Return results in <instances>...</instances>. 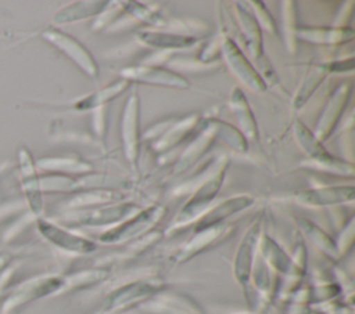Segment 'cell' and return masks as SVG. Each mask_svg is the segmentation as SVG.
Returning a JSON list of instances; mask_svg holds the SVG:
<instances>
[{
  "instance_id": "obj_1",
  "label": "cell",
  "mask_w": 355,
  "mask_h": 314,
  "mask_svg": "<svg viewBox=\"0 0 355 314\" xmlns=\"http://www.w3.org/2000/svg\"><path fill=\"white\" fill-rule=\"evenodd\" d=\"M18 170L21 188L28 202V206L33 214H39L42 212V187L39 176L36 173V166L32 160L31 154L25 148H21L18 151Z\"/></svg>"
},
{
  "instance_id": "obj_2",
  "label": "cell",
  "mask_w": 355,
  "mask_h": 314,
  "mask_svg": "<svg viewBox=\"0 0 355 314\" xmlns=\"http://www.w3.org/2000/svg\"><path fill=\"white\" fill-rule=\"evenodd\" d=\"M58 285V281L54 278H43V279H31L18 285L8 296L4 299L0 314H10L15 308L51 292Z\"/></svg>"
},
{
  "instance_id": "obj_3",
  "label": "cell",
  "mask_w": 355,
  "mask_h": 314,
  "mask_svg": "<svg viewBox=\"0 0 355 314\" xmlns=\"http://www.w3.org/2000/svg\"><path fill=\"white\" fill-rule=\"evenodd\" d=\"M37 228H39L40 234L46 239H49L51 243H54V245H57L60 248L76 250V249H82L83 246H86V243L82 239L72 237L71 234L62 231L61 228L53 225L49 221L37 220Z\"/></svg>"
},
{
  "instance_id": "obj_4",
  "label": "cell",
  "mask_w": 355,
  "mask_h": 314,
  "mask_svg": "<svg viewBox=\"0 0 355 314\" xmlns=\"http://www.w3.org/2000/svg\"><path fill=\"white\" fill-rule=\"evenodd\" d=\"M14 210H15V205L14 203L1 205L0 206V221L4 220L7 216H11V213H14Z\"/></svg>"
},
{
  "instance_id": "obj_5",
  "label": "cell",
  "mask_w": 355,
  "mask_h": 314,
  "mask_svg": "<svg viewBox=\"0 0 355 314\" xmlns=\"http://www.w3.org/2000/svg\"><path fill=\"white\" fill-rule=\"evenodd\" d=\"M10 261H11V257L7 255V253H0V273L10 266Z\"/></svg>"
}]
</instances>
